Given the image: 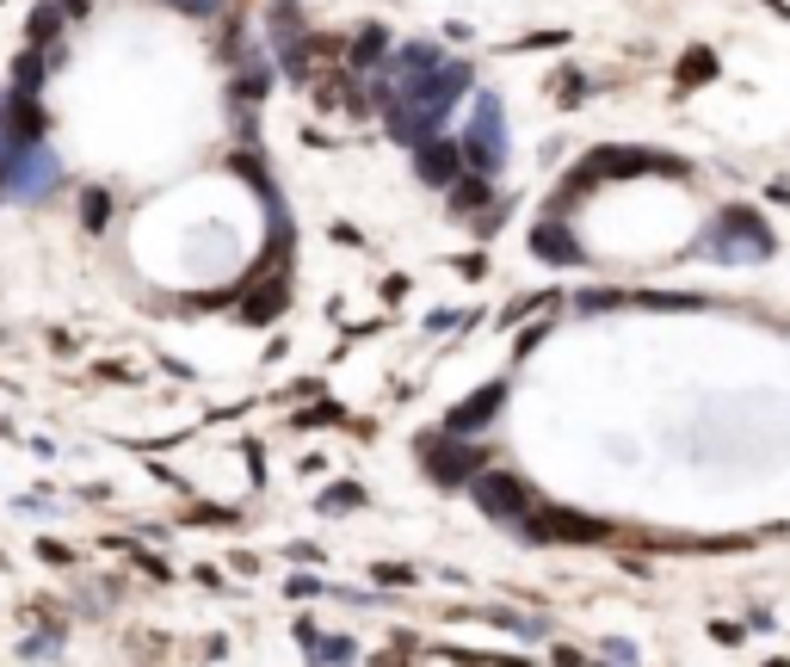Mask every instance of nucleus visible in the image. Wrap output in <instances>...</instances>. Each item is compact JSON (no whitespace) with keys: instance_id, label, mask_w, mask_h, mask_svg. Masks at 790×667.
<instances>
[{"instance_id":"obj_23","label":"nucleus","mask_w":790,"mask_h":667,"mask_svg":"<svg viewBox=\"0 0 790 667\" xmlns=\"http://www.w3.org/2000/svg\"><path fill=\"white\" fill-rule=\"evenodd\" d=\"M284 593H291V600H310V593H322V581H315V574H296V581H284Z\"/></svg>"},{"instance_id":"obj_20","label":"nucleus","mask_w":790,"mask_h":667,"mask_svg":"<svg viewBox=\"0 0 790 667\" xmlns=\"http://www.w3.org/2000/svg\"><path fill=\"white\" fill-rule=\"evenodd\" d=\"M711 68H716L711 50H692V56L680 63V87H692V80H697V75H711Z\"/></svg>"},{"instance_id":"obj_21","label":"nucleus","mask_w":790,"mask_h":667,"mask_svg":"<svg viewBox=\"0 0 790 667\" xmlns=\"http://www.w3.org/2000/svg\"><path fill=\"white\" fill-rule=\"evenodd\" d=\"M358 501H365V488H358V482H346V488H327V495H322V513H340V507H358Z\"/></svg>"},{"instance_id":"obj_17","label":"nucleus","mask_w":790,"mask_h":667,"mask_svg":"<svg viewBox=\"0 0 790 667\" xmlns=\"http://www.w3.org/2000/svg\"><path fill=\"white\" fill-rule=\"evenodd\" d=\"M56 32H63V7H50V0H44V7H32V44L50 50V37H56Z\"/></svg>"},{"instance_id":"obj_9","label":"nucleus","mask_w":790,"mask_h":667,"mask_svg":"<svg viewBox=\"0 0 790 667\" xmlns=\"http://www.w3.org/2000/svg\"><path fill=\"white\" fill-rule=\"evenodd\" d=\"M457 168H469V161H464V142L426 137V142L414 149V173L426 180V186H457Z\"/></svg>"},{"instance_id":"obj_24","label":"nucleus","mask_w":790,"mask_h":667,"mask_svg":"<svg viewBox=\"0 0 790 667\" xmlns=\"http://www.w3.org/2000/svg\"><path fill=\"white\" fill-rule=\"evenodd\" d=\"M13 192V142H0V198Z\"/></svg>"},{"instance_id":"obj_1","label":"nucleus","mask_w":790,"mask_h":667,"mask_svg":"<svg viewBox=\"0 0 790 667\" xmlns=\"http://www.w3.org/2000/svg\"><path fill=\"white\" fill-rule=\"evenodd\" d=\"M697 254H704V260H723V266H754V260H766V254H772V229H766V217H759V211H747V204H728V211H716L711 229H704Z\"/></svg>"},{"instance_id":"obj_8","label":"nucleus","mask_w":790,"mask_h":667,"mask_svg":"<svg viewBox=\"0 0 790 667\" xmlns=\"http://www.w3.org/2000/svg\"><path fill=\"white\" fill-rule=\"evenodd\" d=\"M56 155H50L44 142L32 149H13V198H44V186H56Z\"/></svg>"},{"instance_id":"obj_10","label":"nucleus","mask_w":790,"mask_h":667,"mask_svg":"<svg viewBox=\"0 0 790 667\" xmlns=\"http://www.w3.org/2000/svg\"><path fill=\"white\" fill-rule=\"evenodd\" d=\"M500 402H507V384L495 377V384H481L476 396H469V402L451 408V415H445V433H464V439H469L476 427H488V420L500 415Z\"/></svg>"},{"instance_id":"obj_25","label":"nucleus","mask_w":790,"mask_h":667,"mask_svg":"<svg viewBox=\"0 0 790 667\" xmlns=\"http://www.w3.org/2000/svg\"><path fill=\"white\" fill-rule=\"evenodd\" d=\"M63 649V636H32V643H25V655H56Z\"/></svg>"},{"instance_id":"obj_11","label":"nucleus","mask_w":790,"mask_h":667,"mask_svg":"<svg viewBox=\"0 0 790 667\" xmlns=\"http://www.w3.org/2000/svg\"><path fill=\"white\" fill-rule=\"evenodd\" d=\"M531 254H538L543 266H587V248H581L562 223H538V229H531Z\"/></svg>"},{"instance_id":"obj_14","label":"nucleus","mask_w":790,"mask_h":667,"mask_svg":"<svg viewBox=\"0 0 790 667\" xmlns=\"http://www.w3.org/2000/svg\"><path fill=\"white\" fill-rule=\"evenodd\" d=\"M383 50H389L383 25H365V32H358V44H353V68H371V63H383Z\"/></svg>"},{"instance_id":"obj_26","label":"nucleus","mask_w":790,"mask_h":667,"mask_svg":"<svg viewBox=\"0 0 790 667\" xmlns=\"http://www.w3.org/2000/svg\"><path fill=\"white\" fill-rule=\"evenodd\" d=\"M322 420H346L340 408H315V415H296V427H322Z\"/></svg>"},{"instance_id":"obj_22","label":"nucleus","mask_w":790,"mask_h":667,"mask_svg":"<svg viewBox=\"0 0 790 667\" xmlns=\"http://www.w3.org/2000/svg\"><path fill=\"white\" fill-rule=\"evenodd\" d=\"M377 581H389V588H408V581H414V569H402V562H377Z\"/></svg>"},{"instance_id":"obj_13","label":"nucleus","mask_w":790,"mask_h":667,"mask_svg":"<svg viewBox=\"0 0 790 667\" xmlns=\"http://www.w3.org/2000/svg\"><path fill=\"white\" fill-rule=\"evenodd\" d=\"M488 192H495V186H488V173L469 168V180H457V192H451V211H464V217H469V211L488 204Z\"/></svg>"},{"instance_id":"obj_19","label":"nucleus","mask_w":790,"mask_h":667,"mask_svg":"<svg viewBox=\"0 0 790 667\" xmlns=\"http://www.w3.org/2000/svg\"><path fill=\"white\" fill-rule=\"evenodd\" d=\"M106 217H111V198H106V192L94 186V192H87V198H80V223H87V229L99 235V229H106Z\"/></svg>"},{"instance_id":"obj_18","label":"nucleus","mask_w":790,"mask_h":667,"mask_svg":"<svg viewBox=\"0 0 790 667\" xmlns=\"http://www.w3.org/2000/svg\"><path fill=\"white\" fill-rule=\"evenodd\" d=\"M310 655H322V661H353V655H358V643H353V636H315V643H310Z\"/></svg>"},{"instance_id":"obj_27","label":"nucleus","mask_w":790,"mask_h":667,"mask_svg":"<svg viewBox=\"0 0 790 667\" xmlns=\"http://www.w3.org/2000/svg\"><path fill=\"white\" fill-rule=\"evenodd\" d=\"M167 7H180V13H217V0H167Z\"/></svg>"},{"instance_id":"obj_2","label":"nucleus","mask_w":790,"mask_h":667,"mask_svg":"<svg viewBox=\"0 0 790 667\" xmlns=\"http://www.w3.org/2000/svg\"><path fill=\"white\" fill-rule=\"evenodd\" d=\"M420 464H426V476H433L439 488H469V482L488 470V458H481V445H464V433H445V427H439V433L420 445Z\"/></svg>"},{"instance_id":"obj_15","label":"nucleus","mask_w":790,"mask_h":667,"mask_svg":"<svg viewBox=\"0 0 790 667\" xmlns=\"http://www.w3.org/2000/svg\"><path fill=\"white\" fill-rule=\"evenodd\" d=\"M284 297H291V291H284V279H272L260 297H248V322H272V315L284 310Z\"/></svg>"},{"instance_id":"obj_28","label":"nucleus","mask_w":790,"mask_h":667,"mask_svg":"<svg viewBox=\"0 0 790 667\" xmlns=\"http://www.w3.org/2000/svg\"><path fill=\"white\" fill-rule=\"evenodd\" d=\"M63 13H75V19H80V13H87V0H63Z\"/></svg>"},{"instance_id":"obj_6","label":"nucleus","mask_w":790,"mask_h":667,"mask_svg":"<svg viewBox=\"0 0 790 667\" xmlns=\"http://www.w3.org/2000/svg\"><path fill=\"white\" fill-rule=\"evenodd\" d=\"M630 173H685V168L667 155H649V149H599V155H587V168L569 180V192H587L593 180H630Z\"/></svg>"},{"instance_id":"obj_12","label":"nucleus","mask_w":790,"mask_h":667,"mask_svg":"<svg viewBox=\"0 0 790 667\" xmlns=\"http://www.w3.org/2000/svg\"><path fill=\"white\" fill-rule=\"evenodd\" d=\"M439 63H445V50H439V44H408V50H396V63H389V75H396V87H402V80L433 75Z\"/></svg>"},{"instance_id":"obj_4","label":"nucleus","mask_w":790,"mask_h":667,"mask_svg":"<svg viewBox=\"0 0 790 667\" xmlns=\"http://www.w3.org/2000/svg\"><path fill=\"white\" fill-rule=\"evenodd\" d=\"M469 495H476V507L488 513V519H500V526H526V513L538 507L531 482L507 476V470H481V476L469 482Z\"/></svg>"},{"instance_id":"obj_5","label":"nucleus","mask_w":790,"mask_h":667,"mask_svg":"<svg viewBox=\"0 0 790 667\" xmlns=\"http://www.w3.org/2000/svg\"><path fill=\"white\" fill-rule=\"evenodd\" d=\"M526 538L531 544H605L612 526L593 513H569V507H531L526 513Z\"/></svg>"},{"instance_id":"obj_16","label":"nucleus","mask_w":790,"mask_h":667,"mask_svg":"<svg viewBox=\"0 0 790 667\" xmlns=\"http://www.w3.org/2000/svg\"><path fill=\"white\" fill-rule=\"evenodd\" d=\"M13 80H19V94H37V87H44V50L37 44L13 63Z\"/></svg>"},{"instance_id":"obj_3","label":"nucleus","mask_w":790,"mask_h":667,"mask_svg":"<svg viewBox=\"0 0 790 667\" xmlns=\"http://www.w3.org/2000/svg\"><path fill=\"white\" fill-rule=\"evenodd\" d=\"M464 161L476 173H500L507 168V111H500L495 94L476 99V118H469V130H464Z\"/></svg>"},{"instance_id":"obj_7","label":"nucleus","mask_w":790,"mask_h":667,"mask_svg":"<svg viewBox=\"0 0 790 667\" xmlns=\"http://www.w3.org/2000/svg\"><path fill=\"white\" fill-rule=\"evenodd\" d=\"M37 94H7L0 99V137L13 142V149H32V142H44V111L32 106Z\"/></svg>"}]
</instances>
